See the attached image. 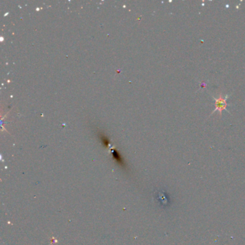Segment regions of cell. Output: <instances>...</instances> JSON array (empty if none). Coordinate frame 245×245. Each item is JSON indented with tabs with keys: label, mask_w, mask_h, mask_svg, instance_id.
<instances>
[{
	"label": "cell",
	"mask_w": 245,
	"mask_h": 245,
	"mask_svg": "<svg viewBox=\"0 0 245 245\" xmlns=\"http://www.w3.org/2000/svg\"><path fill=\"white\" fill-rule=\"evenodd\" d=\"M226 99H227V96L226 97H223L222 96H220L219 98H216L215 99V106L216 109L215 111H219L220 113L222 112V111L225 110L227 106V103H226Z\"/></svg>",
	"instance_id": "6da1fadb"
}]
</instances>
